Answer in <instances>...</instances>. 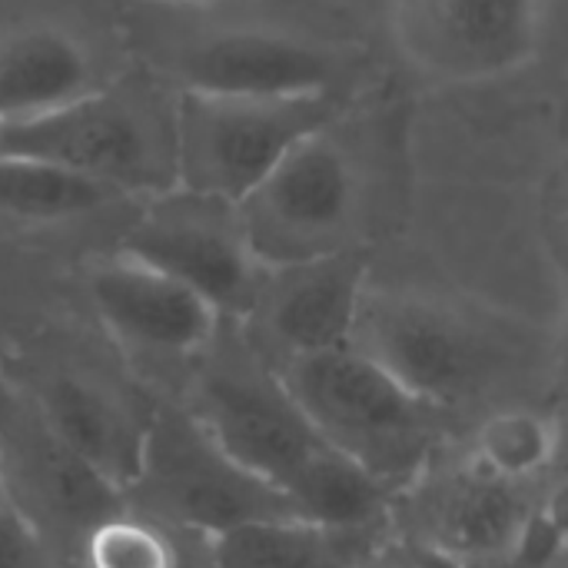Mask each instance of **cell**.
I'll use <instances>...</instances> for the list:
<instances>
[{"label": "cell", "mask_w": 568, "mask_h": 568, "mask_svg": "<svg viewBox=\"0 0 568 568\" xmlns=\"http://www.w3.org/2000/svg\"><path fill=\"white\" fill-rule=\"evenodd\" d=\"M406 180L403 126L393 113L346 103L306 133L236 206L263 266L366 253Z\"/></svg>", "instance_id": "obj_1"}, {"label": "cell", "mask_w": 568, "mask_h": 568, "mask_svg": "<svg viewBox=\"0 0 568 568\" xmlns=\"http://www.w3.org/2000/svg\"><path fill=\"white\" fill-rule=\"evenodd\" d=\"M313 433L386 489L426 473L443 433V409L413 396L353 346L273 366Z\"/></svg>", "instance_id": "obj_2"}, {"label": "cell", "mask_w": 568, "mask_h": 568, "mask_svg": "<svg viewBox=\"0 0 568 568\" xmlns=\"http://www.w3.org/2000/svg\"><path fill=\"white\" fill-rule=\"evenodd\" d=\"M349 346L443 413L509 376L523 356L519 333L486 310L369 290Z\"/></svg>", "instance_id": "obj_3"}, {"label": "cell", "mask_w": 568, "mask_h": 568, "mask_svg": "<svg viewBox=\"0 0 568 568\" xmlns=\"http://www.w3.org/2000/svg\"><path fill=\"white\" fill-rule=\"evenodd\" d=\"M346 103H353L349 93L293 100L180 93L173 110V180L180 190L240 206L306 133L333 120Z\"/></svg>", "instance_id": "obj_4"}, {"label": "cell", "mask_w": 568, "mask_h": 568, "mask_svg": "<svg viewBox=\"0 0 568 568\" xmlns=\"http://www.w3.org/2000/svg\"><path fill=\"white\" fill-rule=\"evenodd\" d=\"M126 496L206 539L256 519H300L280 489L230 463L186 409H156L146 419L140 473Z\"/></svg>", "instance_id": "obj_5"}, {"label": "cell", "mask_w": 568, "mask_h": 568, "mask_svg": "<svg viewBox=\"0 0 568 568\" xmlns=\"http://www.w3.org/2000/svg\"><path fill=\"white\" fill-rule=\"evenodd\" d=\"M0 156L60 166L116 193H166L173 180V146L156 140L150 120L126 100L103 90L30 120H0Z\"/></svg>", "instance_id": "obj_6"}, {"label": "cell", "mask_w": 568, "mask_h": 568, "mask_svg": "<svg viewBox=\"0 0 568 568\" xmlns=\"http://www.w3.org/2000/svg\"><path fill=\"white\" fill-rule=\"evenodd\" d=\"M120 250L186 283L220 316L243 320L266 276L246 240L240 210L180 186L156 193Z\"/></svg>", "instance_id": "obj_7"}, {"label": "cell", "mask_w": 568, "mask_h": 568, "mask_svg": "<svg viewBox=\"0 0 568 568\" xmlns=\"http://www.w3.org/2000/svg\"><path fill=\"white\" fill-rule=\"evenodd\" d=\"M542 17V0H396V40L416 70L479 83L536 57Z\"/></svg>", "instance_id": "obj_8"}, {"label": "cell", "mask_w": 568, "mask_h": 568, "mask_svg": "<svg viewBox=\"0 0 568 568\" xmlns=\"http://www.w3.org/2000/svg\"><path fill=\"white\" fill-rule=\"evenodd\" d=\"M186 413L230 463L283 496L323 449L273 369H210Z\"/></svg>", "instance_id": "obj_9"}, {"label": "cell", "mask_w": 568, "mask_h": 568, "mask_svg": "<svg viewBox=\"0 0 568 568\" xmlns=\"http://www.w3.org/2000/svg\"><path fill=\"white\" fill-rule=\"evenodd\" d=\"M180 93L293 100L346 93V57L326 43L263 30L233 27L196 37L176 53Z\"/></svg>", "instance_id": "obj_10"}, {"label": "cell", "mask_w": 568, "mask_h": 568, "mask_svg": "<svg viewBox=\"0 0 568 568\" xmlns=\"http://www.w3.org/2000/svg\"><path fill=\"white\" fill-rule=\"evenodd\" d=\"M0 489L37 529L57 523L87 532L120 513L123 496L87 469L43 423L33 399L0 383ZM40 532V529H37Z\"/></svg>", "instance_id": "obj_11"}, {"label": "cell", "mask_w": 568, "mask_h": 568, "mask_svg": "<svg viewBox=\"0 0 568 568\" xmlns=\"http://www.w3.org/2000/svg\"><path fill=\"white\" fill-rule=\"evenodd\" d=\"M366 253L266 266L256 303L243 320L253 339L276 353L273 366L349 346L366 296Z\"/></svg>", "instance_id": "obj_12"}, {"label": "cell", "mask_w": 568, "mask_h": 568, "mask_svg": "<svg viewBox=\"0 0 568 568\" xmlns=\"http://www.w3.org/2000/svg\"><path fill=\"white\" fill-rule=\"evenodd\" d=\"M90 300L116 339L163 356L203 353L223 323L196 290L123 250L90 270Z\"/></svg>", "instance_id": "obj_13"}, {"label": "cell", "mask_w": 568, "mask_h": 568, "mask_svg": "<svg viewBox=\"0 0 568 568\" xmlns=\"http://www.w3.org/2000/svg\"><path fill=\"white\" fill-rule=\"evenodd\" d=\"M30 399L57 439L106 486L126 496L140 473L146 419H136L106 389L73 373L50 376Z\"/></svg>", "instance_id": "obj_14"}, {"label": "cell", "mask_w": 568, "mask_h": 568, "mask_svg": "<svg viewBox=\"0 0 568 568\" xmlns=\"http://www.w3.org/2000/svg\"><path fill=\"white\" fill-rule=\"evenodd\" d=\"M526 519L529 506L519 496V483H506L469 463L433 489L423 546L463 566L466 559L509 552Z\"/></svg>", "instance_id": "obj_15"}, {"label": "cell", "mask_w": 568, "mask_h": 568, "mask_svg": "<svg viewBox=\"0 0 568 568\" xmlns=\"http://www.w3.org/2000/svg\"><path fill=\"white\" fill-rule=\"evenodd\" d=\"M87 47L50 23L13 30L0 40V120H30L97 93Z\"/></svg>", "instance_id": "obj_16"}, {"label": "cell", "mask_w": 568, "mask_h": 568, "mask_svg": "<svg viewBox=\"0 0 568 568\" xmlns=\"http://www.w3.org/2000/svg\"><path fill=\"white\" fill-rule=\"evenodd\" d=\"M206 542L213 568H356L349 532L303 519H256Z\"/></svg>", "instance_id": "obj_17"}, {"label": "cell", "mask_w": 568, "mask_h": 568, "mask_svg": "<svg viewBox=\"0 0 568 568\" xmlns=\"http://www.w3.org/2000/svg\"><path fill=\"white\" fill-rule=\"evenodd\" d=\"M286 499L303 523L333 532H356L386 513L389 489L363 466L323 443V449L290 486Z\"/></svg>", "instance_id": "obj_18"}, {"label": "cell", "mask_w": 568, "mask_h": 568, "mask_svg": "<svg viewBox=\"0 0 568 568\" xmlns=\"http://www.w3.org/2000/svg\"><path fill=\"white\" fill-rule=\"evenodd\" d=\"M113 196L123 193L90 176L20 156H0V213L23 220H70L106 206Z\"/></svg>", "instance_id": "obj_19"}, {"label": "cell", "mask_w": 568, "mask_h": 568, "mask_svg": "<svg viewBox=\"0 0 568 568\" xmlns=\"http://www.w3.org/2000/svg\"><path fill=\"white\" fill-rule=\"evenodd\" d=\"M556 456V426L529 409H503L476 436L473 463L506 483H526Z\"/></svg>", "instance_id": "obj_20"}, {"label": "cell", "mask_w": 568, "mask_h": 568, "mask_svg": "<svg viewBox=\"0 0 568 568\" xmlns=\"http://www.w3.org/2000/svg\"><path fill=\"white\" fill-rule=\"evenodd\" d=\"M87 568H176L173 542L143 516L113 513L83 532Z\"/></svg>", "instance_id": "obj_21"}, {"label": "cell", "mask_w": 568, "mask_h": 568, "mask_svg": "<svg viewBox=\"0 0 568 568\" xmlns=\"http://www.w3.org/2000/svg\"><path fill=\"white\" fill-rule=\"evenodd\" d=\"M40 532L7 503L0 499V568H27L37 556Z\"/></svg>", "instance_id": "obj_22"}, {"label": "cell", "mask_w": 568, "mask_h": 568, "mask_svg": "<svg viewBox=\"0 0 568 568\" xmlns=\"http://www.w3.org/2000/svg\"><path fill=\"white\" fill-rule=\"evenodd\" d=\"M376 568H463L456 566L453 559L439 556L436 549L423 546V542H413V546H403V549H393L383 562Z\"/></svg>", "instance_id": "obj_23"}, {"label": "cell", "mask_w": 568, "mask_h": 568, "mask_svg": "<svg viewBox=\"0 0 568 568\" xmlns=\"http://www.w3.org/2000/svg\"><path fill=\"white\" fill-rule=\"evenodd\" d=\"M170 3H206V0H170Z\"/></svg>", "instance_id": "obj_24"}]
</instances>
